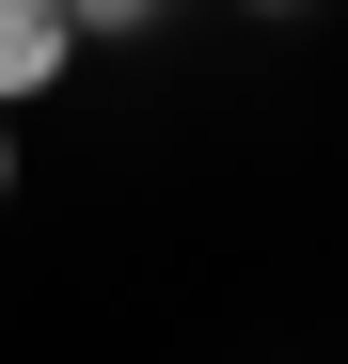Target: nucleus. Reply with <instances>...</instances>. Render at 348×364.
Returning a JSON list of instances; mask_svg holds the SVG:
<instances>
[{
    "mask_svg": "<svg viewBox=\"0 0 348 364\" xmlns=\"http://www.w3.org/2000/svg\"><path fill=\"white\" fill-rule=\"evenodd\" d=\"M64 80H80L64 0H0V111H32V95H64Z\"/></svg>",
    "mask_w": 348,
    "mask_h": 364,
    "instance_id": "obj_1",
    "label": "nucleus"
},
{
    "mask_svg": "<svg viewBox=\"0 0 348 364\" xmlns=\"http://www.w3.org/2000/svg\"><path fill=\"white\" fill-rule=\"evenodd\" d=\"M158 16H174V0H64V32H80V48H127V32H158Z\"/></svg>",
    "mask_w": 348,
    "mask_h": 364,
    "instance_id": "obj_2",
    "label": "nucleus"
},
{
    "mask_svg": "<svg viewBox=\"0 0 348 364\" xmlns=\"http://www.w3.org/2000/svg\"><path fill=\"white\" fill-rule=\"evenodd\" d=\"M0 191H16V111H0Z\"/></svg>",
    "mask_w": 348,
    "mask_h": 364,
    "instance_id": "obj_3",
    "label": "nucleus"
},
{
    "mask_svg": "<svg viewBox=\"0 0 348 364\" xmlns=\"http://www.w3.org/2000/svg\"><path fill=\"white\" fill-rule=\"evenodd\" d=\"M254 16H301V0H254Z\"/></svg>",
    "mask_w": 348,
    "mask_h": 364,
    "instance_id": "obj_4",
    "label": "nucleus"
}]
</instances>
